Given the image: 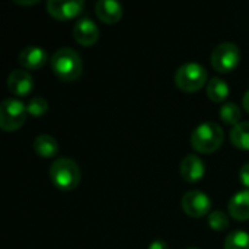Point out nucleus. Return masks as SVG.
<instances>
[{
    "instance_id": "obj_1",
    "label": "nucleus",
    "mask_w": 249,
    "mask_h": 249,
    "mask_svg": "<svg viewBox=\"0 0 249 249\" xmlns=\"http://www.w3.org/2000/svg\"><path fill=\"white\" fill-rule=\"evenodd\" d=\"M54 74L63 82H74L83 71V63L77 51L69 47L58 48L50 58Z\"/></svg>"
},
{
    "instance_id": "obj_2",
    "label": "nucleus",
    "mask_w": 249,
    "mask_h": 249,
    "mask_svg": "<svg viewBox=\"0 0 249 249\" xmlns=\"http://www.w3.org/2000/svg\"><path fill=\"white\" fill-rule=\"evenodd\" d=\"M225 134L222 127L217 123L207 121L200 125H197L191 134V146L196 152L209 155L219 150V147L223 144Z\"/></svg>"
},
{
    "instance_id": "obj_3",
    "label": "nucleus",
    "mask_w": 249,
    "mask_h": 249,
    "mask_svg": "<svg viewBox=\"0 0 249 249\" xmlns=\"http://www.w3.org/2000/svg\"><path fill=\"white\" fill-rule=\"evenodd\" d=\"M50 178L53 184L63 191L74 190L80 182V169L70 158H58L50 168Z\"/></svg>"
},
{
    "instance_id": "obj_4",
    "label": "nucleus",
    "mask_w": 249,
    "mask_h": 249,
    "mask_svg": "<svg viewBox=\"0 0 249 249\" xmlns=\"http://www.w3.org/2000/svg\"><path fill=\"white\" fill-rule=\"evenodd\" d=\"M175 85L185 93H194L207 83V70L198 63H185L175 73Z\"/></svg>"
},
{
    "instance_id": "obj_5",
    "label": "nucleus",
    "mask_w": 249,
    "mask_h": 249,
    "mask_svg": "<svg viewBox=\"0 0 249 249\" xmlns=\"http://www.w3.org/2000/svg\"><path fill=\"white\" fill-rule=\"evenodd\" d=\"M26 105L16 98H7L0 105V128L6 133L19 130L26 120Z\"/></svg>"
},
{
    "instance_id": "obj_6",
    "label": "nucleus",
    "mask_w": 249,
    "mask_h": 249,
    "mask_svg": "<svg viewBox=\"0 0 249 249\" xmlns=\"http://www.w3.org/2000/svg\"><path fill=\"white\" fill-rule=\"evenodd\" d=\"M212 66L219 73H229L236 69L241 60V51L233 42H222L212 53Z\"/></svg>"
},
{
    "instance_id": "obj_7",
    "label": "nucleus",
    "mask_w": 249,
    "mask_h": 249,
    "mask_svg": "<svg viewBox=\"0 0 249 249\" xmlns=\"http://www.w3.org/2000/svg\"><path fill=\"white\" fill-rule=\"evenodd\" d=\"M182 210L190 217H204L210 214L212 212V200L210 197L198 190H193L184 194L181 201Z\"/></svg>"
},
{
    "instance_id": "obj_8",
    "label": "nucleus",
    "mask_w": 249,
    "mask_h": 249,
    "mask_svg": "<svg viewBox=\"0 0 249 249\" xmlns=\"http://www.w3.org/2000/svg\"><path fill=\"white\" fill-rule=\"evenodd\" d=\"M7 89L16 98L26 96L34 89V79L25 69H15L7 76Z\"/></svg>"
},
{
    "instance_id": "obj_9",
    "label": "nucleus",
    "mask_w": 249,
    "mask_h": 249,
    "mask_svg": "<svg viewBox=\"0 0 249 249\" xmlns=\"http://www.w3.org/2000/svg\"><path fill=\"white\" fill-rule=\"evenodd\" d=\"M85 3L80 0H71V1H58V0H50L47 1V12L54 19L58 20H67L73 19L80 15L83 10Z\"/></svg>"
},
{
    "instance_id": "obj_10",
    "label": "nucleus",
    "mask_w": 249,
    "mask_h": 249,
    "mask_svg": "<svg viewBox=\"0 0 249 249\" xmlns=\"http://www.w3.org/2000/svg\"><path fill=\"white\" fill-rule=\"evenodd\" d=\"M73 38L77 44L90 47L99 39V28L89 18H82L73 26Z\"/></svg>"
},
{
    "instance_id": "obj_11",
    "label": "nucleus",
    "mask_w": 249,
    "mask_h": 249,
    "mask_svg": "<svg viewBox=\"0 0 249 249\" xmlns=\"http://www.w3.org/2000/svg\"><path fill=\"white\" fill-rule=\"evenodd\" d=\"M48 60V54L38 45H28L19 53V63L25 70H38Z\"/></svg>"
},
{
    "instance_id": "obj_12",
    "label": "nucleus",
    "mask_w": 249,
    "mask_h": 249,
    "mask_svg": "<svg viewBox=\"0 0 249 249\" xmlns=\"http://www.w3.org/2000/svg\"><path fill=\"white\" fill-rule=\"evenodd\" d=\"M179 172H181V177L184 181L194 184V182H198L200 179H203L206 168H204L203 160L197 155H187L181 162Z\"/></svg>"
},
{
    "instance_id": "obj_13",
    "label": "nucleus",
    "mask_w": 249,
    "mask_h": 249,
    "mask_svg": "<svg viewBox=\"0 0 249 249\" xmlns=\"http://www.w3.org/2000/svg\"><path fill=\"white\" fill-rule=\"evenodd\" d=\"M95 13L101 22L114 25L123 18V6L114 0H99L95 4Z\"/></svg>"
},
{
    "instance_id": "obj_14",
    "label": "nucleus",
    "mask_w": 249,
    "mask_h": 249,
    "mask_svg": "<svg viewBox=\"0 0 249 249\" xmlns=\"http://www.w3.org/2000/svg\"><path fill=\"white\" fill-rule=\"evenodd\" d=\"M229 214L238 222L249 220V190H242L236 193L229 204H228Z\"/></svg>"
},
{
    "instance_id": "obj_15",
    "label": "nucleus",
    "mask_w": 249,
    "mask_h": 249,
    "mask_svg": "<svg viewBox=\"0 0 249 249\" xmlns=\"http://www.w3.org/2000/svg\"><path fill=\"white\" fill-rule=\"evenodd\" d=\"M34 152L41 158H54L58 153V143L50 134H39L32 143Z\"/></svg>"
},
{
    "instance_id": "obj_16",
    "label": "nucleus",
    "mask_w": 249,
    "mask_h": 249,
    "mask_svg": "<svg viewBox=\"0 0 249 249\" xmlns=\"http://www.w3.org/2000/svg\"><path fill=\"white\" fill-rule=\"evenodd\" d=\"M206 92H207V96H209L210 101H213L216 104H220L229 96V85L220 77H212L207 82Z\"/></svg>"
},
{
    "instance_id": "obj_17",
    "label": "nucleus",
    "mask_w": 249,
    "mask_h": 249,
    "mask_svg": "<svg viewBox=\"0 0 249 249\" xmlns=\"http://www.w3.org/2000/svg\"><path fill=\"white\" fill-rule=\"evenodd\" d=\"M229 137H231V143L235 147L249 152V121H244L235 125L231 130Z\"/></svg>"
},
{
    "instance_id": "obj_18",
    "label": "nucleus",
    "mask_w": 249,
    "mask_h": 249,
    "mask_svg": "<svg viewBox=\"0 0 249 249\" xmlns=\"http://www.w3.org/2000/svg\"><path fill=\"white\" fill-rule=\"evenodd\" d=\"M219 115L220 118L229 124V125H238L241 123V117H242V111L241 108L235 104V102H226L220 107L219 109Z\"/></svg>"
},
{
    "instance_id": "obj_19",
    "label": "nucleus",
    "mask_w": 249,
    "mask_h": 249,
    "mask_svg": "<svg viewBox=\"0 0 249 249\" xmlns=\"http://www.w3.org/2000/svg\"><path fill=\"white\" fill-rule=\"evenodd\" d=\"M225 249H249V233L245 231H235L228 235Z\"/></svg>"
},
{
    "instance_id": "obj_20",
    "label": "nucleus",
    "mask_w": 249,
    "mask_h": 249,
    "mask_svg": "<svg viewBox=\"0 0 249 249\" xmlns=\"http://www.w3.org/2000/svg\"><path fill=\"white\" fill-rule=\"evenodd\" d=\"M26 111L31 117L39 118L48 111V102L41 96H35L26 104Z\"/></svg>"
},
{
    "instance_id": "obj_21",
    "label": "nucleus",
    "mask_w": 249,
    "mask_h": 249,
    "mask_svg": "<svg viewBox=\"0 0 249 249\" xmlns=\"http://www.w3.org/2000/svg\"><path fill=\"white\" fill-rule=\"evenodd\" d=\"M209 226L216 232H223L229 228V217L223 212L214 210L209 214Z\"/></svg>"
},
{
    "instance_id": "obj_22",
    "label": "nucleus",
    "mask_w": 249,
    "mask_h": 249,
    "mask_svg": "<svg viewBox=\"0 0 249 249\" xmlns=\"http://www.w3.org/2000/svg\"><path fill=\"white\" fill-rule=\"evenodd\" d=\"M239 179H241V184L249 190V162L248 163H245L242 168H241V171H239Z\"/></svg>"
},
{
    "instance_id": "obj_23",
    "label": "nucleus",
    "mask_w": 249,
    "mask_h": 249,
    "mask_svg": "<svg viewBox=\"0 0 249 249\" xmlns=\"http://www.w3.org/2000/svg\"><path fill=\"white\" fill-rule=\"evenodd\" d=\"M149 249H169L166 242L165 241H153L150 245H149Z\"/></svg>"
},
{
    "instance_id": "obj_24",
    "label": "nucleus",
    "mask_w": 249,
    "mask_h": 249,
    "mask_svg": "<svg viewBox=\"0 0 249 249\" xmlns=\"http://www.w3.org/2000/svg\"><path fill=\"white\" fill-rule=\"evenodd\" d=\"M242 107H244V109L249 114V89L245 92V95L242 98Z\"/></svg>"
},
{
    "instance_id": "obj_25",
    "label": "nucleus",
    "mask_w": 249,
    "mask_h": 249,
    "mask_svg": "<svg viewBox=\"0 0 249 249\" xmlns=\"http://www.w3.org/2000/svg\"><path fill=\"white\" fill-rule=\"evenodd\" d=\"M15 3L22 4V6H31V4H36V0H31V1H25V0H15Z\"/></svg>"
},
{
    "instance_id": "obj_26",
    "label": "nucleus",
    "mask_w": 249,
    "mask_h": 249,
    "mask_svg": "<svg viewBox=\"0 0 249 249\" xmlns=\"http://www.w3.org/2000/svg\"><path fill=\"white\" fill-rule=\"evenodd\" d=\"M188 249H198V248H188Z\"/></svg>"
}]
</instances>
